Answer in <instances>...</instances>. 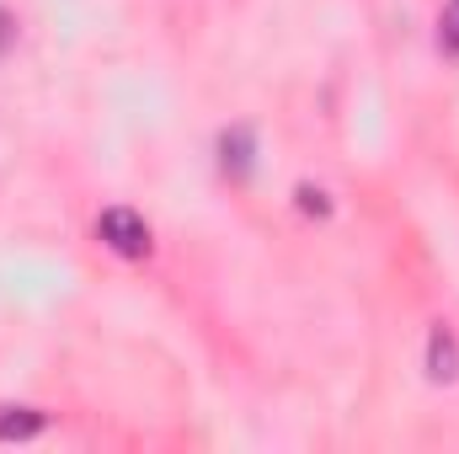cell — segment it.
<instances>
[{"label": "cell", "mask_w": 459, "mask_h": 454, "mask_svg": "<svg viewBox=\"0 0 459 454\" xmlns=\"http://www.w3.org/2000/svg\"><path fill=\"white\" fill-rule=\"evenodd\" d=\"M38 433H43V412L38 406H0V444L38 439Z\"/></svg>", "instance_id": "3"}, {"label": "cell", "mask_w": 459, "mask_h": 454, "mask_svg": "<svg viewBox=\"0 0 459 454\" xmlns=\"http://www.w3.org/2000/svg\"><path fill=\"white\" fill-rule=\"evenodd\" d=\"M5 38H11V16L0 11V48H5Z\"/></svg>", "instance_id": "7"}, {"label": "cell", "mask_w": 459, "mask_h": 454, "mask_svg": "<svg viewBox=\"0 0 459 454\" xmlns=\"http://www.w3.org/2000/svg\"><path fill=\"white\" fill-rule=\"evenodd\" d=\"M438 43H444L449 54H459V0H449L444 16H438Z\"/></svg>", "instance_id": "5"}, {"label": "cell", "mask_w": 459, "mask_h": 454, "mask_svg": "<svg viewBox=\"0 0 459 454\" xmlns=\"http://www.w3.org/2000/svg\"><path fill=\"white\" fill-rule=\"evenodd\" d=\"M428 380L433 385H455L459 380V337H455V327H433L428 332Z\"/></svg>", "instance_id": "2"}, {"label": "cell", "mask_w": 459, "mask_h": 454, "mask_svg": "<svg viewBox=\"0 0 459 454\" xmlns=\"http://www.w3.org/2000/svg\"><path fill=\"white\" fill-rule=\"evenodd\" d=\"M299 209H305V214H332V204H326L321 188H299Z\"/></svg>", "instance_id": "6"}, {"label": "cell", "mask_w": 459, "mask_h": 454, "mask_svg": "<svg viewBox=\"0 0 459 454\" xmlns=\"http://www.w3.org/2000/svg\"><path fill=\"white\" fill-rule=\"evenodd\" d=\"M220 161H225L230 177H246L251 171V128H225L220 134Z\"/></svg>", "instance_id": "4"}, {"label": "cell", "mask_w": 459, "mask_h": 454, "mask_svg": "<svg viewBox=\"0 0 459 454\" xmlns=\"http://www.w3.org/2000/svg\"><path fill=\"white\" fill-rule=\"evenodd\" d=\"M97 235L113 246L117 257H150V225H144L134 209H102Z\"/></svg>", "instance_id": "1"}]
</instances>
